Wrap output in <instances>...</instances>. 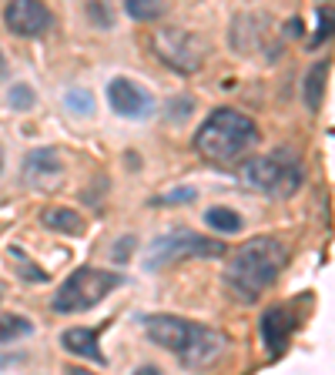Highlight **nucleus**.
Instances as JSON below:
<instances>
[{
  "mask_svg": "<svg viewBox=\"0 0 335 375\" xmlns=\"http://www.w3.org/2000/svg\"><path fill=\"white\" fill-rule=\"evenodd\" d=\"M144 335L155 342L158 349L178 355V362L192 372H205L215 365L225 362V355L232 349V342L225 332L211 328V325L192 322V319H181L171 311H155V315H144Z\"/></svg>",
  "mask_w": 335,
  "mask_h": 375,
  "instance_id": "nucleus-1",
  "label": "nucleus"
},
{
  "mask_svg": "<svg viewBox=\"0 0 335 375\" xmlns=\"http://www.w3.org/2000/svg\"><path fill=\"white\" fill-rule=\"evenodd\" d=\"M285 265H288V245L282 238L278 234H255L228 258L225 288L238 302H255L278 282Z\"/></svg>",
  "mask_w": 335,
  "mask_h": 375,
  "instance_id": "nucleus-2",
  "label": "nucleus"
},
{
  "mask_svg": "<svg viewBox=\"0 0 335 375\" xmlns=\"http://www.w3.org/2000/svg\"><path fill=\"white\" fill-rule=\"evenodd\" d=\"M258 141L255 117L235 107H215L194 131V155L208 165H235Z\"/></svg>",
  "mask_w": 335,
  "mask_h": 375,
  "instance_id": "nucleus-3",
  "label": "nucleus"
},
{
  "mask_svg": "<svg viewBox=\"0 0 335 375\" xmlns=\"http://www.w3.org/2000/svg\"><path fill=\"white\" fill-rule=\"evenodd\" d=\"M238 178L245 188L258 191L261 198H271V201H285L292 194L302 191L305 184V168H302V157L295 151H269V155H258L252 161L242 165Z\"/></svg>",
  "mask_w": 335,
  "mask_h": 375,
  "instance_id": "nucleus-4",
  "label": "nucleus"
},
{
  "mask_svg": "<svg viewBox=\"0 0 335 375\" xmlns=\"http://www.w3.org/2000/svg\"><path fill=\"white\" fill-rule=\"evenodd\" d=\"M121 285H124V275L121 272L84 265V268L71 272L61 282V288L51 298V309L57 315H81V311H90L94 305H101L104 298L111 295L114 288H121Z\"/></svg>",
  "mask_w": 335,
  "mask_h": 375,
  "instance_id": "nucleus-5",
  "label": "nucleus"
},
{
  "mask_svg": "<svg viewBox=\"0 0 335 375\" xmlns=\"http://www.w3.org/2000/svg\"><path fill=\"white\" fill-rule=\"evenodd\" d=\"M225 255V245L221 238H208V234H198L192 228H175V232L158 234L155 242L144 251V268L148 272H161L175 261L184 258H218Z\"/></svg>",
  "mask_w": 335,
  "mask_h": 375,
  "instance_id": "nucleus-6",
  "label": "nucleus"
},
{
  "mask_svg": "<svg viewBox=\"0 0 335 375\" xmlns=\"http://www.w3.org/2000/svg\"><path fill=\"white\" fill-rule=\"evenodd\" d=\"M151 54L158 61L178 74H198L205 67L208 57V44L205 37H198L188 27H161V30H151Z\"/></svg>",
  "mask_w": 335,
  "mask_h": 375,
  "instance_id": "nucleus-7",
  "label": "nucleus"
},
{
  "mask_svg": "<svg viewBox=\"0 0 335 375\" xmlns=\"http://www.w3.org/2000/svg\"><path fill=\"white\" fill-rule=\"evenodd\" d=\"M4 27L17 37H44L54 27V11L37 0H13L4 4Z\"/></svg>",
  "mask_w": 335,
  "mask_h": 375,
  "instance_id": "nucleus-8",
  "label": "nucleus"
},
{
  "mask_svg": "<svg viewBox=\"0 0 335 375\" xmlns=\"http://www.w3.org/2000/svg\"><path fill=\"white\" fill-rule=\"evenodd\" d=\"M107 101L114 107V114L131 117V121H141V117H148L155 111V97L131 78L111 81V84H107Z\"/></svg>",
  "mask_w": 335,
  "mask_h": 375,
  "instance_id": "nucleus-9",
  "label": "nucleus"
},
{
  "mask_svg": "<svg viewBox=\"0 0 335 375\" xmlns=\"http://www.w3.org/2000/svg\"><path fill=\"white\" fill-rule=\"evenodd\" d=\"M64 174V157L57 148L51 144H40V148H30L24 155V181L30 188H47L51 181H57Z\"/></svg>",
  "mask_w": 335,
  "mask_h": 375,
  "instance_id": "nucleus-10",
  "label": "nucleus"
},
{
  "mask_svg": "<svg viewBox=\"0 0 335 375\" xmlns=\"http://www.w3.org/2000/svg\"><path fill=\"white\" fill-rule=\"evenodd\" d=\"M295 328V315L288 305H271L265 315H261V338L269 345L271 355H282L285 345H288V335Z\"/></svg>",
  "mask_w": 335,
  "mask_h": 375,
  "instance_id": "nucleus-11",
  "label": "nucleus"
},
{
  "mask_svg": "<svg viewBox=\"0 0 335 375\" xmlns=\"http://www.w3.org/2000/svg\"><path fill=\"white\" fill-rule=\"evenodd\" d=\"M61 345H64V352H71V355L94 359L98 365H104L101 328H67V332H61Z\"/></svg>",
  "mask_w": 335,
  "mask_h": 375,
  "instance_id": "nucleus-12",
  "label": "nucleus"
},
{
  "mask_svg": "<svg viewBox=\"0 0 335 375\" xmlns=\"http://www.w3.org/2000/svg\"><path fill=\"white\" fill-rule=\"evenodd\" d=\"M40 225H44V228H51V232H57V234H71V238L84 234V228H88L84 218H81V211L64 208V205L44 208V211H40Z\"/></svg>",
  "mask_w": 335,
  "mask_h": 375,
  "instance_id": "nucleus-13",
  "label": "nucleus"
},
{
  "mask_svg": "<svg viewBox=\"0 0 335 375\" xmlns=\"http://www.w3.org/2000/svg\"><path fill=\"white\" fill-rule=\"evenodd\" d=\"M325 78H329V61H315V64L305 71V107H309L312 114H319V107H322V97H325Z\"/></svg>",
  "mask_w": 335,
  "mask_h": 375,
  "instance_id": "nucleus-14",
  "label": "nucleus"
},
{
  "mask_svg": "<svg viewBox=\"0 0 335 375\" xmlns=\"http://www.w3.org/2000/svg\"><path fill=\"white\" fill-rule=\"evenodd\" d=\"M205 225L211 228V232H218V234H238V232H242V225H245V218H242L235 208H228V205H211L205 211Z\"/></svg>",
  "mask_w": 335,
  "mask_h": 375,
  "instance_id": "nucleus-15",
  "label": "nucleus"
},
{
  "mask_svg": "<svg viewBox=\"0 0 335 375\" xmlns=\"http://www.w3.org/2000/svg\"><path fill=\"white\" fill-rule=\"evenodd\" d=\"M7 255H11V261H13V272L20 275L24 282H30V285L47 282V272H44V268H40L37 261L30 258V255H27L20 245H11V248H7Z\"/></svg>",
  "mask_w": 335,
  "mask_h": 375,
  "instance_id": "nucleus-16",
  "label": "nucleus"
},
{
  "mask_svg": "<svg viewBox=\"0 0 335 375\" xmlns=\"http://www.w3.org/2000/svg\"><path fill=\"white\" fill-rule=\"evenodd\" d=\"M34 332V322L27 319V315H0V345H7V342H17V338H27Z\"/></svg>",
  "mask_w": 335,
  "mask_h": 375,
  "instance_id": "nucleus-17",
  "label": "nucleus"
},
{
  "mask_svg": "<svg viewBox=\"0 0 335 375\" xmlns=\"http://www.w3.org/2000/svg\"><path fill=\"white\" fill-rule=\"evenodd\" d=\"M335 37V7L332 4H322L315 7V34H312V47H322L325 40Z\"/></svg>",
  "mask_w": 335,
  "mask_h": 375,
  "instance_id": "nucleus-18",
  "label": "nucleus"
},
{
  "mask_svg": "<svg viewBox=\"0 0 335 375\" xmlns=\"http://www.w3.org/2000/svg\"><path fill=\"white\" fill-rule=\"evenodd\" d=\"M124 11H128L134 20H158V17L168 13V4H161V0H128Z\"/></svg>",
  "mask_w": 335,
  "mask_h": 375,
  "instance_id": "nucleus-19",
  "label": "nucleus"
},
{
  "mask_svg": "<svg viewBox=\"0 0 335 375\" xmlns=\"http://www.w3.org/2000/svg\"><path fill=\"white\" fill-rule=\"evenodd\" d=\"M64 104H67V111H74V114H90L94 111V94L88 88H71L64 94Z\"/></svg>",
  "mask_w": 335,
  "mask_h": 375,
  "instance_id": "nucleus-20",
  "label": "nucleus"
},
{
  "mask_svg": "<svg viewBox=\"0 0 335 375\" xmlns=\"http://www.w3.org/2000/svg\"><path fill=\"white\" fill-rule=\"evenodd\" d=\"M7 104H11L13 111H30L37 104V94H34L30 84H13L11 91H7Z\"/></svg>",
  "mask_w": 335,
  "mask_h": 375,
  "instance_id": "nucleus-21",
  "label": "nucleus"
},
{
  "mask_svg": "<svg viewBox=\"0 0 335 375\" xmlns=\"http://www.w3.org/2000/svg\"><path fill=\"white\" fill-rule=\"evenodd\" d=\"M88 17L101 27V30H107V27H111V11H107L104 4H88Z\"/></svg>",
  "mask_w": 335,
  "mask_h": 375,
  "instance_id": "nucleus-22",
  "label": "nucleus"
},
{
  "mask_svg": "<svg viewBox=\"0 0 335 375\" xmlns=\"http://www.w3.org/2000/svg\"><path fill=\"white\" fill-rule=\"evenodd\" d=\"M194 191L192 188H175L171 194H165V198H158V205H165V201H192Z\"/></svg>",
  "mask_w": 335,
  "mask_h": 375,
  "instance_id": "nucleus-23",
  "label": "nucleus"
},
{
  "mask_svg": "<svg viewBox=\"0 0 335 375\" xmlns=\"http://www.w3.org/2000/svg\"><path fill=\"white\" fill-rule=\"evenodd\" d=\"M131 245H134V238H131V234L124 238V242H117V248H114V258H121V261L128 258V255H131Z\"/></svg>",
  "mask_w": 335,
  "mask_h": 375,
  "instance_id": "nucleus-24",
  "label": "nucleus"
},
{
  "mask_svg": "<svg viewBox=\"0 0 335 375\" xmlns=\"http://www.w3.org/2000/svg\"><path fill=\"white\" fill-rule=\"evenodd\" d=\"M64 375H101V372H94V369H84V365H64Z\"/></svg>",
  "mask_w": 335,
  "mask_h": 375,
  "instance_id": "nucleus-25",
  "label": "nucleus"
},
{
  "mask_svg": "<svg viewBox=\"0 0 335 375\" xmlns=\"http://www.w3.org/2000/svg\"><path fill=\"white\" fill-rule=\"evenodd\" d=\"M134 375H161L158 365H141V369H134Z\"/></svg>",
  "mask_w": 335,
  "mask_h": 375,
  "instance_id": "nucleus-26",
  "label": "nucleus"
},
{
  "mask_svg": "<svg viewBox=\"0 0 335 375\" xmlns=\"http://www.w3.org/2000/svg\"><path fill=\"white\" fill-rule=\"evenodd\" d=\"M7 74V57H4V51H0V78Z\"/></svg>",
  "mask_w": 335,
  "mask_h": 375,
  "instance_id": "nucleus-27",
  "label": "nucleus"
},
{
  "mask_svg": "<svg viewBox=\"0 0 335 375\" xmlns=\"http://www.w3.org/2000/svg\"><path fill=\"white\" fill-rule=\"evenodd\" d=\"M4 165H7V157H4V148H0V174H4Z\"/></svg>",
  "mask_w": 335,
  "mask_h": 375,
  "instance_id": "nucleus-28",
  "label": "nucleus"
}]
</instances>
